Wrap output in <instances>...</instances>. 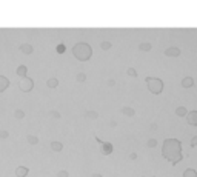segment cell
<instances>
[{
  "label": "cell",
  "mask_w": 197,
  "mask_h": 177,
  "mask_svg": "<svg viewBox=\"0 0 197 177\" xmlns=\"http://www.w3.org/2000/svg\"><path fill=\"white\" fill-rule=\"evenodd\" d=\"M162 156L169 163L177 165L183 159L182 156V142L177 139H165L162 145Z\"/></svg>",
  "instance_id": "obj_1"
},
{
  "label": "cell",
  "mask_w": 197,
  "mask_h": 177,
  "mask_svg": "<svg viewBox=\"0 0 197 177\" xmlns=\"http://www.w3.org/2000/svg\"><path fill=\"white\" fill-rule=\"evenodd\" d=\"M73 54H74L76 59H79L80 62H86V60L91 59V56H93V48L89 46L88 43L80 42V43H76V45H74Z\"/></svg>",
  "instance_id": "obj_2"
},
{
  "label": "cell",
  "mask_w": 197,
  "mask_h": 177,
  "mask_svg": "<svg viewBox=\"0 0 197 177\" xmlns=\"http://www.w3.org/2000/svg\"><path fill=\"white\" fill-rule=\"evenodd\" d=\"M145 83H146V86H148V91L151 93V94H154V95H157V94H160L163 91V80L162 79H157V77H146L145 79Z\"/></svg>",
  "instance_id": "obj_3"
},
{
  "label": "cell",
  "mask_w": 197,
  "mask_h": 177,
  "mask_svg": "<svg viewBox=\"0 0 197 177\" xmlns=\"http://www.w3.org/2000/svg\"><path fill=\"white\" fill-rule=\"evenodd\" d=\"M97 142H98V145H100V148H102V154L103 156H108V154L112 153V145L110 143V142H102L98 137H97Z\"/></svg>",
  "instance_id": "obj_4"
},
{
  "label": "cell",
  "mask_w": 197,
  "mask_h": 177,
  "mask_svg": "<svg viewBox=\"0 0 197 177\" xmlns=\"http://www.w3.org/2000/svg\"><path fill=\"white\" fill-rule=\"evenodd\" d=\"M186 122H188V125H191V126H197V109L188 111V114H186Z\"/></svg>",
  "instance_id": "obj_5"
},
{
  "label": "cell",
  "mask_w": 197,
  "mask_h": 177,
  "mask_svg": "<svg viewBox=\"0 0 197 177\" xmlns=\"http://www.w3.org/2000/svg\"><path fill=\"white\" fill-rule=\"evenodd\" d=\"M180 54H182V51H180V48H177V46H169V48L165 49V56L166 57H179Z\"/></svg>",
  "instance_id": "obj_6"
},
{
  "label": "cell",
  "mask_w": 197,
  "mask_h": 177,
  "mask_svg": "<svg viewBox=\"0 0 197 177\" xmlns=\"http://www.w3.org/2000/svg\"><path fill=\"white\" fill-rule=\"evenodd\" d=\"M120 112L123 114V116H126V117H134L136 116V109L131 108V106H122Z\"/></svg>",
  "instance_id": "obj_7"
},
{
  "label": "cell",
  "mask_w": 197,
  "mask_h": 177,
  "mask_svg": "<svg viewBox=\"0 0 197 177\" xmlns=\"http://www.w3.org/2000/svg\"><path fill=\"white\" fill-rule=\"evenodd\" d=\"M180 85H182L183 88H191V86L194 85V79H193V77H183L182 82H180Z\"/></svg>",
  "instance_id": "obj_8"
},
{
  "label": "cell",
  "mask_w": 197,
  "mask_h": 177,
  "mask_svg": "<svg viewBox=\"0 0 197 177\" xmlns=\"http://www.w3.org/2000/svg\"><path fill=\"white\" fill-rule=\"evenodd\" d=\"M174 114H176L177 117H186L188 109L185 108V106H177V108H176V111H174Z\"/></svg>",
  "instance_id": "obj_9"
},
{
  "label": "cell",
  "mask_w": 197,
  "mask_h": 177,
  "mask_svg": "<svg viewBox=\"0 0 197 177\" xmlns=\"http://www.w3.org/2000/svg\"><path fill=\"white\" fill-rule=\"evenodd\" d=\"M151 48H153V45H151L149 42H142V43H139V49H140V51H143V52L151 51Z\"/></svg>",
  "instance_id": "obj_10"
},
{
  "label": "cell",
  "mask_w": 197,
  "mask_h": 177,
  "mask_svg": "<svg viewBox=\"0 0 197 177\" xmlns=\"http://www.w3.org/2000/svg\"><path fill=\"white\" fill-rule=\"evenodd\" d=\"M183 177H197V171L194 168H186L183 171Z\"/></svg>",
  "instance_id": "obj_11"
},
{
  "label": "cell",
  "mask_w": 197,
  "mask_h": 177,
  "mask_svg": "<svg viewBox=\"0 0 197 177\" xmlns=\"http://www.w3.org/2000/svg\"><path fill=\"white\" fill-rule=\"evenodd\" d=\"M85 117H86V119H91V120H97V119H98V112L89 109V111L85 112Z\"/></svg>",
  "instance_id": "obj_12"
},
{
  "label": "cell",
  "mask_w": 197,
  "mask_h": 177,
  "mask_svg": "<svg viewBox=\"0 0 197 177\" xmlns=\"http://www.w3.org/2000/svg\"><path fill=\"white\" fill-rule=\"evenodd\" d=\"M111 46H112V43H111V42H108V40H105V42H102V43H100V48H102L103 51L111 49Z\"/></svg>",
  "instance_id": "obj_13"
},
{
  "label": "cell",
  "mask_w": 197,
  "mask_h": 177,
  "mask_svg": "<svg viewBox=\"0 0 197 177\" xmlns=\"http://www.w3.org/2000/svg\"><path fill=\"white\" fill-rule=\"evenodd\" d=\"M146 146H148V148H151V149H153V148H156V146H157V140H156V139H148V142H146Z\"/></svg>",
  "instance_id": "obj_14"
},
{
  "label": "cell",
  "mask_w": 197,
  "mask_h": 177,
  "mask_svg": "<svg viewBox=\"0 0 197 177\" xmlns=\"http://www.w3.org/2000/svg\"><path fill=\"white\" fill-rule=\"evenodd\" d=\"M126 74L129 77H137V71H136V68H128L126 69Z\"/></svg>",
  "instance_id": "obj_15"
},
{
  "label": "cell",
  "mask_w": 197,
  "mask_h": 177,
  "mask_svg": "<svg viewBox=\"0 0 197 177\" xmlns=\"http://www.w3.org/2000/svg\"><path fill=\"white\" fill-rule=\"evenodd\" d=\"M76 79H77V82H80V83H82V82H85V80H86V74H83V73H79Z\"/></svg>",
  "instance_id": "obj_16"
},
{
  "label": "cell",
  "mask_w": 197,
  "mask_h": 177,
  "mask_svg": "<svg viewBox=\"0 0 197 177\" xmlns=\"http://www.w3.org/2000/svg\"><path fill=\"white\" fill-rule=\"evenodd\" d=\"M52 149H54V151H60L62 149V143H59V142H52Z\"/></svg>",
  "instance_id": "obj_17"
},
{
  "label": "cell",
  "mask_w": 197,
  "mask_h": 177,
  "mask_svg": "<svg viewBox=\"0 0 197 177\" xmlns=\"http://www.w3.org/2000/svg\"><path fill=\"white\" fill-rule=\"evenodd\" d=\"M57 80H56V79H51V80H48V86H51V88H56L57 86Z\"/></svg>",
  "instance_id": "obj_18"
},
{
  "label": "cell",
  "mask_w": 197,
  "mask_h": 177,
  "mask_svg": "<svg viewBox=\"0 0 197 177\" xmlns=\"http://www.w3.org/2000/svg\"><path fill=\"white\" fill-rule=\"evenodd\" d=\"M148 128H149L151 131H157L159 126H157V123H156V122H153V123H149V126H148Z\"/></svg>",
  "instance_id": "obj_19"
},
{
  "label": "cell",
  "mask_w": 197,
  "mask_h": 177,
  "mask_svg": "<svg viewBox=\"0 0 197 177\" xmlns=\"http://www.w3.org/2000/svg\"><path fill=\"white\" fill-rule=\"evenodd\" d=\"M106 85H108V86H115V80H114V79H110V80H106Z\"/></svg>",
  "instance_id": "obj_20"
},
{
  "label": "cell",
  "mask_w": 197,
  "mask_h": 177,
  "mask_svg": "<svg viewBox=\"0 0 197 177\" xmlns=\"http://www.w3.org/2000/svg\"><path fill=\"white\" fill-rule=\"evenodd\" d=\"M191 146H193V148L197 146V136H194V137L191 139Z\"/></svg>",
  "instance_id": "obj_21"
},
{
  "label": "cell",
  "mask_w": 197,
  "mask_h": 177,
  "mask_svg": "<svg viewBox=\"0 0 197 177\" xmlns=\"http://www.w3.org/2000/svg\"><path fill=\"white\" fill-rule=\"evenodd\" d=\"M129 159H131V160H136V159H137V153H131L129 154Z\"/></svg>",
  "instance_id": "obj_22"
},
{
  "label": "cell",
  "mask_w": 197,
  "mask_h": 177,
  "mask_svg": "<svg viewBox=\"0 0 197 177\" xmlns=\"http://www.w3.org/2000/svg\"><path fill=\"white\" fill-rule=\"evenodd\" d=\"M57 51H59V52H65V45H59Z\"/></svg>",
  "instance_id": "obj_23"
},
{
  "label": "cell",
  "mask_w": 197,
  "mask_h": 177,
  "mask_svg": "<svg viewBox=\"0 0 197 177\" xmlns=\"http://www.w3.org/2000/svg\"><path fill=\"white\" fill-rule=\"evenodd\" d=\"M59 177H68V173L66 171H60L59 173Z\"/></svg>",
  "instance_id": "obj_24"
},
{
  "label": "cell",
  "mask_w": 197,
  "mask_h": 177,
  "mask_svg": "<svg viewBox=\"0 0 197 177\" xmlns=\"http://www.w3.org/2000/svg\"><path fill=\"white\" fill-rule=\"evenodd\" d=\"M110 126H111V128H115V126H117V122H115V120H111V122H110Z\"/></svg>",
  "instance_id": "obj_25"
},
{
  "label": "cell",
  "mask_w": 197,
  "mask_h": 177,
  "mask_svg": "<svg viewBox=\"0 0 197 177\" xmlns=\"http://www.w3.org/2000/svg\"><path fill=\"white\" fill-rule=\"evenodd\" d=\"M91 177H103V176H102V174H98V173H94Z\"/></svg>",
  "instance_id": "obj_26"
},
{
  "label": "cell",
  "mask_w": 197,
  "mask_h": 177,
  "mask_svg": "<svg viewBox=\"0 0 197 177\" xmlns=\"http://www.w3.org/2000/svg\"><path fill=\"white\" fill-rule=\"evenodd\" d=\"M153 177H157V176H153Z\"/></svg>",
  "instance_id": "obj_27"
}]
</instances>
